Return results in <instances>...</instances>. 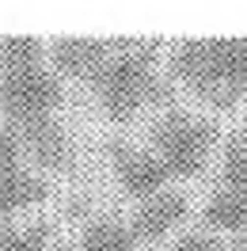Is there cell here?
<instances>
[{
	"label": "cell",
	"mask_w": 247,
	"mask_h": 251,
	"mask_svg": "<svg viewBox=\"0 0 247 251\" xmlns=\"http://www.w3.org/2000/svg\"><path fill=\"white\" fill-rule=\"evenodd\" d=\"M164 38H107L103 57L84 76L110 122H129L145 107H175V88L160 73Z\"/></svg>",
	"instance_id": "cell-1"
},
{
	"label": "cell",
	"mask_w": 247,
	"mask_h": 251,
	"mask_svg": "<svg viewBox=\"0 0 247 251\" xmlns=\"http://www.w3.org/2000/svg\"><path fill=\"white\" fill-rule=\"evenodd\" d=\"M168 80H179L213 110L240 107L247 95V34H190L171 42Z\"/></svg>",
	"instance_id": "cell-2"
},
{
	"label": "cell",
	"mask_w": 247,
	"mask_h": 251,
	"mask_svg": "<svg viewBox=\"0 0 247 251\" xmlns=\"http://www.w3.org/2000/svg\"><path fill=\"white\" fill-rule=\"evenodd\" d=\"M217 141H221L217 118L190 114V110H179V107H168L148 126V149L164 160L171 179H194V175H201L209 156H213Z\"/></svg>",
	"instance_id": "cell-3"
},
{
	"label": "cell",
	"mask_w": 247,
	"mask_h": 251,
	"mask_svg": "<svg viewBox=\"0 0 247 251\" xmlns=\"http://www.w3.org/2000/svg\"><path fill=\"white\" fill-rule=\"evenodd\" d=\"M65 103L61 76L46 61H23L0 69V122L19 129L27 122L57 114Z\"/></svg>",
	"instance_id": "cell-4"
},
{
	"label": "cell",
	"mask_w": 247,
	"mask_h": 251,
	"mask_svg": "<svg viewBox=\"0 0 247 251\" xmlns=\"http://www.w3.org/2000/svg\"><path fill=\"white\" fill-rule=\"evenodd\" d=\"M201 221L209 228L247 236V126L232 129L228 141H224L221 175H217V187L205 198Z\"/></svg>",
	"instance_id": "cell-5"
},
{
	"label": "cell",
	"mask_w": 247,
	"mask_h": 251,
	"mask_svg": "<svg viewBox=\"0 0 247 251\" xmlns=\"http://www.w3.org/2000/svg\"><path fill=\"white\" fill-rule=\"evenodd\" d=\"M107 156L114 164V175H118L122 190L133 202H145V198H152L160 190H168L171 172L164 168V160L156 156L152 149H137L129 141H110Z\"/></svg>",
	"instance_id": "cell-6"
},
{
	"label": "cell",
	"mask_w": 247,
	"mask_h": 251,
	"mask_svg": "<svg viewBox=\"0 0 247 251\" xmlns=\"http://www.w3.org/2000/svg\"><path fill=\"white\" fill-rule=\"evenodd\" d=\"M16 137H19V145H23V156H31L34 164L46 168V172H69L73 160H76L73 141H69V129L61 126L57 114L19 126Z\"/></svg>",
	"instance_id": "cell-7"
},
{
	"label": "cell",
	"mask_w": 247,
	"mask_h": 251,
	"mask_svg": "<svg viewBox=\"0 0 247 251\" xmlns=\"http://www.w3.org/2000/svg\"><path fill=\"white\" fill-rule=\"evenodd\" d=\"M186 213H190V198H186L183 190H171L168 187V190H160V194H152V198L137 202L133 217L125 221V225H129V232H133L137 244H148V240L168 236Z\"/></svg>",
	"instance_id": "cell-8"
},
{
	"label": "cell",
	"mask_w": 247,
	"mask_h": 251,
	"mask_svg": "<svg viewBox=\"0 0 247 251\" xmlns=\"http://www.w3.org/2000/svg\"><path fill=\"white\" fill-rule=\"evenodd\" d=\"M49 198V179L38 172L16 168V172H0V217H12L16 209L38 205Z\"/></svg>",
	"instance_id": "cell-9"
},
{
	"label": "cell",
	"mask_w": 247,
	"mask_h": 251,
	"mask_svg": "<svg viewBox=\"0 0 247 251\" xmlns=\"http://www.w3.org/2000/svg\"><path fill=\"white\" fill-rule=\"evenodd\" d=\"M137 248L141 244L133 240L122 217H95L80 232V251H137Z\"/></svg>",
	"instance_id": "cell-10"
},
{
	"label": "cell",
	"mask_w": 247,
	"mask_h": 251,
	"mask_svg": "<svg viewBox=\"0 0 247 251\" xmlns=\"http://www.w3.org/2000/svg\"><path fill=\"white\" fill-rule=\"evenodd\" d=\"M49 228L46 221L16 225L12 217H0V251H49Z\"/></svg>",
	"instance_id": "cell-11"
},
{
	"label": "cell",
	"mask_w": 247,
	"mask_h": 251,
	"mask_svg": "<svg viewBox=\"0 0 247 251\" xmlns=\"http://www.w3.org/2000/svg\"><path fill=\"white\" fill-rule=\"evenodd\" d=\"M171 251H247V236L224 244V240H217V236H209V232H183L171 244Z\"/></svg>",
	"instance_id": "cell-12"
},
{
	"label": "cell",
	"mask_w": 247,
	"mask_h": 251,
	"mask_svg": "<svg viewBox=\"0 0 247 251\" xmlns=\"http://www.w3.org/2000/svg\"><path fill=\"white\" fill-rule=\"evenodd\" d=\"M16 168H23V145L12 126L0 122V172H16Z\"/></svg>",
	"instance_id": "cell-13"
}]
</instances>
